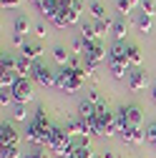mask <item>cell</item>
I'll use <instances>...</instances> for the list:
<instances>
[{
  "instance_id": "obj_1",
  "label": "cell",
  "mask_w": 156,
  "mask_h": 158,
  "mask_svg": "<svg viewBox=\"0 0 156 158\" xmlns=\"http://www.w3.org/2000/svg\"><path fill=\"white\" fill-rule=\"evenodd\" d=\"M88 73H86V68L81 65V68H61L55 73V88H61V90H66V93H76L78 88H81V83H83V78H86Z\"/></svg>"
},
{
  "instance_id": "obj_2",
  "label": "cell",
  "mask_w": 156,
  "mask_h": 158,
  "mask_svg": "<svg viewBox=\"0 0 156 158\" xmlns=\"http://www.w3.org/2000/svg\"><path fill=\"white\" fill-rule=\"evenodd\" d=\"M50 128H53V123H50V126H38L35 121H30V123H28V131H25V138H28L33 146H38V148H48Z\"/></svg>"
},
{
  "instance_id": "obj_3",
  "label": "cell",
  "mask_w": 156,
  "mask_h": 158,
  "mask_svg": "<svg viewBox=\"0 0 156 158\" xmlns=\"http://www.w3.org/2000/svg\"><path fill=\"white\" fill-rule=\"evenodd\" d=\"M10 93H13V101L15 103H30L33 101V85H30V81L28 78H18L15 81V85L10 88Z\"/></svg>"
},
{
  "instance_id": "obj_4",
  "label": "cell",
  "mask_w": 156,
  "mask_h": 158,
  "mask_svg": "<svg viewBox=\"0 0 156 158\" xmlns=\"http://www.w3.org/2000/svg\"><path fill=\"white\" fill-rule=\"evenodd\" d=\"M71 138H73V135H71L66 128H61V126H53V128H50V141H48L50 153H55V156H58V153H61V148H63V146L71 141Z\"/></svg>"
},
{
  "instance_id": "obj_5",
  "label": "cell",
  "mask_w": 156,
  "mask_h": 158,
  "mask_svg": "<svg viewBox=\"0 0 156 158\" xmlns=\"http://www.w3.org/2000/svg\"><path fill=\"white\" fill-rule=\"evenodd\" d=\"M33 81L43 88H55V73L43 63H35L33 65Z\"/></svg>"
},
{
  "instance_id": "obj_6",
  "label": "cell",
  "mask_w": 156,
  "mask_h": 158,
  "mask_svg": "<svg viewBox=\"0 0 156 158\" xmlns=\"http://www.w3.org/2000/svg\"><path fill=\"white\" fill-rule=\"evenodd\" d=\"M108 63H126L128 65V45L124 40H116L108 50Z\"/></svg>"
},
{
  "instance_id": "obj_7",
  "label": "cell",
  "mask_w": 156,
  "mask_h": 158,
  "mask_svg": "<svg viewBox=\"0 0 156 158\" xmlns=\"http://www.w3.org/2000/svg\"><path fill=\"white\" fill-rule=\"evenodd\" d=\"M18 141H20V135H18L15 126L13 123H0V146H18Z\"/></svg>"
},
{
  "instance_id": "obj_8",
  "label": "cell",
  "mask_w": 156,
  "mask_h": 158,
  "mask_svg": "<svg viewBox=\"0 0 156 158\" xmlns=\"http://www.w3.org/2000/svg\"><path fill=\"white\" fill-rule=\"evenodd\" d=\"M83 58H86V60L101 63L103 58H108V53H106V48H103L98 40H93V43H86V53H83Z\"/></svg>"
},
{
  "instance_id": "obj_9",
  "label": "cell",
  "mask_w": 156,
  "mask_h": 158,
  "mask_svg": "<svg viewBox=\"0 0 156 158\" xmlns=\"http://www.w3.org/2000/svg\"><path fill=\"white\" fill-rule=\"evenodd\" d=\"M121 141L128 143V146H141V143L146 141V133H144L141 128H126V131L121 133Z\"/></svg>"
},
{
  "instance_id": "obj_10",
  "label": "cell",
  "mask_w": 156,
  "mask_h": 158,
  "mask_svg": "<svg viewBox=\"0 0 156 158\" xmlns=\"http://www.w3.org/2000/svg\"><path fill=\"white\" fill-rule=\"evenodd\" d=\"M66 131L73 135V138H86V121L83 118H68V123H66Z\"/></svg>"
},
{
  "instance_id": "obj_11",
  "label": "cell",
  "mask_w": 156,
  "mask_h": 158,
  "mask_svg": "<svg viewBox=\"0 0 156 158\" xmlns=\"http://www.w3.org/2000/svg\"><path fill=\"white\" fill-rule=\"evenodd\" d=\"M146 83H149V78H146V73H144V70L136 68V70H131V73H128V88H131V90H144V88H146Z\"/></svg>"
},
{
  "instance_id": "obj_12",
  "label": "cell",
  "mask_w": 156,
  "mask_h": 158,
  "mask_svg": "<svg viewBox=\"0 0 156 158\" xmlns=\"http://www.w3.org/2000/svg\"><path fill=\"white\" fill-rule=\"evenodd\" d=\"M124 110H126V121H128V126H131V128H141V121H144L141 108H139V106H124Z\"/></svg>"
},
{
  "instance_id": "obj_13",
  "label": "cell",
  "mask_w": 156,
  "mask_h": 158,
  "mask_svg": "<svg viewBox=\"0 0 156 158\" xmlns=\"http://www.w3.org/2000/svg\"><path fill=\"white\" fill-rule=\"evenodd\" d=\"M33 60H28L25 55H18L15 58V73H18V78H25V75H33Z\"/></svg>"
},
{
  "instance_id": "obj_14",
  "label": "cell",
  "mask_w": 156,
  "mask_h": 158,
  "mask_svg": "<svg viewBox=\"0 0 156 158\" xmlns=\"http://www.w3.org/2000/svg\"><path fill=\"white\" fill-rule=\"evenodd\" d=\"M111 33H113V38H116V40H124V38L128 35V23H126V18H124V15L113 20V28H111Z\"/></svg>"
},
{
  "instance_id": "obj_15",
  "label": "cell",
  "mask_w": 156,
  "mask_h": 158,
  "mask_svg": "<svg viewBox=\"0 0 156 158\" xmlns=\"http://www.w3.org/2000/svg\"><path fill=\"white\" fill-rule=\"evenodd\" d=\"M108 70H111V75L116 78V81H124V78H128V73H131V65H126V63H108Z\"/></svg>"
},
{
  "instance_id": "obj_16",
  "label": "cell",
  "mask_w": 156,
  "mask_h": 158,
  "mask_svg": "<svg viewBox=\"0 0 156 158\" xmlns=\"http://www.w3.org/2000/svg\"><path fill=\"white\" fill-rule=\"evenodd\" d=\"M20 55H25L28 60H38V58L43 55V48L38 45V43H25V45L20 48Z\"/></svg>"
},
{
  "instance_id": "obj_17",
  "label": "cell",
  "mask_w": 156,
  "mask_h": 158,
  "mask_svg": "<svg viewBox=\"0 0 156 158\" xmlns=\"http://www.w3.org/2000/svg\"><path fill=\"white\" fill-rule=\"evenodd\" d=\"M96 110H98V106H93L91 101H81V103H78V118H83V121L93 118Z\"/></svg>"
},
{
  "instance_id": "obj_18",
  "label": "cell",
  "mask_w": 156,
  "mask_h": 158,
  "mask_svg": "<svg viewBox=\"0 0 156 158\" xmlns=\"http://www.w3.org/2000/svg\"><path fill=\"white\" fill-rule=\"evenodd\" d=\"M136 28H139L144 35H146V33H151V28H154V18H151V15H146V13H141L139 18H136Z\"/></svg>"
},
{
  "instance_id": "obj_19",
  "label": "cell",
  "mask_w": 156,
  "mask_h": 158,
  "mask_svg": "<svg viewBox=\"0 0 156 158\" xmlns=\"http://www.w3.org/2000/svg\"><path fill=\"white\" fill-rule=\"evenodd\" d=\"M13 30H15V35H25L30 30V20H28L25 15H18L15 23H13Z\"/></svg>"
},
{
  "instance_id": "obj_20",
  "label": "cell",
  "mask_w": 156,
  "mask_h": 158,
  "mask_svg": "<svg viewBox=\"0 0 156 158\" xmlns=\"http://www.w3.org/2000/svg\"><path fill=\"white\" fill-rule=\"evenodd\" d=\"M53 60L61 65V68H66V65H68V60H71V55L66 53V48L58 45V48H53Z\"/></svg>"
},
{
  "instance_id": "obj_21",
  "label": "cell",
  "mask_w": 156,
  "mask_h": 158,
  "mask_svg": "<svg viewBox=\"0 0 156 158\" xmlns=\"http://www.w3.org/2000/svg\"><path fill=\"white\" fill-rule=\"evenodd\" d=\"M81 38L86 43H93V40H98V33H96V28L91 25V23H83V28H81Z\"/></svg>"
},
{
  "instance_id": "obj_22",
  "label": "cell",
  "mask_w": 156,
  "mask_h": 158,
  "mask_svg": "<svg viewBox=\"0 0 156 158\" xmlns=\"http://www.w3.org/2000/svg\"><path fill=\"white\" fill-rule=\"evenodd\" d=\"M0 158H23L18 146H0Z\"/></svg>"
},
{
  "instance_id": "obj_23",
  "label": "cell",
  "mask_w": 156,
  "mask_h": 158,
  "mask_svg": "<svg viewBox=\"0 0 156 158\" xmlns=\"http://www.w3.org/2000/svg\"><path fill=\"white\" fill-rule=\"evenodd\" d=\"M128 65H141V48L128 45Z\"/></svg>"
},
{
  "instance_id": "obj_24",
  "label": "cell",
  "mask_w": 156,
  "mask_h": 158,
  "mask_svg": "<svg viewBox=\"0 0 156 158\" xmlns=\"http://www.w3.org/2000/svg\"><path fill=\"white\" fill-rule=\"evenodd\" d=\"M86 133H88V135H103V131H101L98 121H96V115L86 121Z\"/></svg>"
},
{
  "instance_id": "obj_25",
  "label": "cell",
  "mask_w": 156,
  "mask_h": 158,
  "mask_svg": "<svg viewBox=\"0 0 156 158\" xmlns=\"http://www.w3.org/2000/svg\"><path fill=\"white\" fill-rule=\"evenodd\" d=\"M91 15L96 18V20H108V15H106V8L101 3H91Z\"/></svg>"
},
{
  "instance_id": "obj_26",
  "label": "cell",
  "mask_w": 156,
  "mask_h": 158,
  "mask_svg": "<svg viewBox=\"0 0 156 158\" xmlns=\"http://www.w3.org/2000/svg\"><path fill=\"white\" fill-rule=\"evenodd\" d=\"M0 70H13L15 73V58L10 53H3V58H0Z\"/></svg>"
},
{
  "instance_id": "obj_27",
  "label": "cell",
  "mask_w": 156,
  "mask_h": 158,
  "mask_svg": "<svg viewBox=\"0 0 156 158\" xmlns=\"http://www.w3.org/2000/svg\"><path fill=\"white\" fill-rule=\"evenodd\" d=\"M116 8H119V15H124V18H128L131 10H133L131 0H116Z\"/></svg>"
},
{
  "instance_id": "obj_28",
  "label": "cell",
  "mask_w": 156,
  "mask_h": 158,
  "mask_svg": "<svg viewBox=\"0 0 156 158\" xmlns=\"http://www.w3.org/2000/svg\"><path fill=\"white\" fill-rule=\"evenodd\" d=\"M86 101H91L93 106H106V101H103V95H101L98 90H96V88H91V90H88V95H86Z\"/></svg>"
},
{
  "instance_id": "obj_29",
  "label": "cell",
  "mask_w": 156,
  "mask_h": 158,
  "mask_svg": "<svg viewBox=\"0 0 156 158\" xmlns=\"http://www.w3.org/2000/svg\"><path fill=\"white\" fill-rule=\"evenodd\" d=\"M33 121H35L38 126H50V121H48V113H46V108H43V106H41V108L35 110V115H33Z\"/></svg>"
},
{
  "instance_id": "obj_30",
  "label": "cell",
  "mask_w": 156,
  "mask_h": 158,
  "mask_svg": "<svg viewBox=\"0 0 156 158\" xmlns=\"http://www.w3.org/2000/svg\"><path fill=\"white\" fill-rule=\"evenodd\" d=\"M25 115L28 113H25V106L23 103H15L13 106V118H15V121H25Z\"/></svg>"
},
{
  "instance_id": "obj_31",
  "label": "cell",
  "mask_w": 156,
  "mask_h": 158,
  "mask_svg": "<svg viewBox=\"0 0 156 158\" xmlns=\"http://www.w3.org/2000/svg\"><path fill=\"white\" fill-rule=\"evenodd\" d=\"M141 10L146 13V15H156V5H154V0H141Z\"/></svg>"
},
{
  "instance_id": "obj_32",
  "label": "cell",
  "mask_w": 156,
  "mask_h": 158,
  "mask_svg": "<svg viewBox=\"0 0 156 158\" xmlns=\"http://www.w3.org/2000/svg\"><path fill=\"white\" fill-rule=\"evenodd\" d=\"M146 141H149V143L156 148V123H151V126L146 128Z\"/></svg>"
},
{
  "instance_id": "obj_33",
  "label": "cell",
  "mask_w": 156,
  "mask_h": 158,
  "mask_svg": "<svg viewBox=\"0 0 156 158\" xmlns=\"http://www.w3.org/2000/svg\"><path fill=\"white\" fill-rule=\"evenodd\" d=\"M83 60H86V58H83ZM83 68H86V73H88V75H93L96 70H98V63H96V60H86V65H83Z\"/></svg>"
},
{
  "instance_id": "obj_34",
  "label": "cell",
  "mask_w": 156,
  "mask_h": 158,
  "mask_svg": "<svg viewBox=\"0 0 156 158\" xmlns=\"http://www.w3.org/2000/svg\"><path fill=\"white\" fill-rule=\"evenodd\" d=\"M23 158H48L41 148H35V151H28V153H23Z\"/></svg>"
},
{
  "instance_id": "obj_35",
  "label": "cell",
  "mask_w": 156,
  "mask_h": 158,
  "mask_svg": "<svg viewBox=\"0 0 156 158\" xmlns=\"http://www.w3.org/2000/svg\"><path fill=\"white\" fill-rule=\"evenodd\" d=\"M0 3H3V8H20V0H0Z\"/></svg>"
},
{
  "instance_id": "obj_36",
  "label": "cell",
  "mask_w": 156,
  "mask_h": 158,
  "mask_svg": "<svg viewBox=\"0 0 156 158\" xmlns=\"http://www.w3.org/2000/svg\"><path fill=\"white\" fill-rule=\"evenodd\" d=\"M35 35H38V38H46V35H48V30H46L43 23H38V25H35Z\"/></svg>"
},
{
  "instance_id": "obj_37",
  "label": "cell",
  "mask_w": 156,
  "mask_h": 158,
  "mask_svg": "<svg viewBox=\"0 0 156 158\" xmlns=\"http://www.w3.org/2000/svg\"><path fill=\"white\" fill-rule=\"evenodd\" d=\"M101 158H116V153H111V151H106V153H101Z\"/></svg>"
},
{
  "instance_id": "obj_38",
  "label": "cell",
  "mask_w": 156,
  "mask_h": 158,
  "mask_svg": "<svg viewBox=\"0 0 156 158\" xmlns=\"http://www.w3.org/2000/svg\"><path fill=\"white\" fill-rule=\"evenodd\" d=\"M151 101L156 103V85H154V90H151Z\"/></svg>"
},
{
  "instance_id": "obj_39",
  "label": "cell",
  "mask_w": 156,
  "mask_h": 158,
  "mask_svg": "<svg viewBox=\"0 0 156 158\" xmlns=\"http://www.w3.org/2000/svg\"><path fill=\"white\" fill-rule=\"evenodd\" d=\"M136 3H139V5H141V0H131V5H136Z\"/></svg>"
},
{
  "instance_id": "obj_40",
  "label": "cell",
  "mask_w": 156,
  "mask_h": 158,
  "mask_svg": "<svg viewBox=\"0 0 156 158\" xmlns=\"http://www.w3.org/2000/svg\"><path fill=\"white\" fill-rule=\"evenodd\" d=\"M76 3H81V0H76Z\"/></svg>"
},
{
  "instance_id": "obj_41",
  "label": "cell",
  "mask_w": 156,
  "mask_h": 158,
  "mask_svg": "<svg viewBox=\"0 0 156 158\" xmlns=\"http://www.w3.org/2000/svg\"><path fill=\"white\" fill-rule=\"evenodd\" d=\"M96 158H101V156H96Z\"/></svg>"
}]
</instances>
